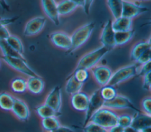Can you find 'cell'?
<instances>
[{"mask_svg":"<svg viewBox=\"0 0 151 132\" xmlns=\"http://www.w3.org/2000/svg\"><path fill=\"white\" fill-rule=\"evenodd\" d=\"M41 126L47 132H53L61 125L57 117H50L42 118Z\"/></svg>","mask_w":151,"mask_h":132,"instance_id":"cell-26","label":"cell"},{"mask_svg":"<svg viewBox=\"0 0 151 132\" xmlns=\"http://www.w3.org/2000/svg\"><path fill=\"white\" fill-rule=\"evenodd\" d=\"M132 117L129 114H124L118 116L117 124L123 128L130 127L131 125Z\"/></svg>","mask_w":151,"mask_h":132,"instance_id":"cell-34","label":"cell"},{"mask_svg":"<svg viewBox=\"0 0 151 132\" xmlns=\"http://www.w3.org/2000/svg\"><path fill=\"white\" fill-rule=\"evenodd\" d=\"M110 50L101 46L84 55L78 61L76 69L83 68L90 70L99 62Z\"/></svg>","mask_w":151,"mask_h":132,"instance_id":"cell-2","label":"cell"},{"mask_svg":"<svg viewBox=\"0 0 151 132\" xmlns=\"http://www.w3.org/2000/svg\"><path fill=\"white\" fill-rule=\"evenodd\" d=\"M124 132H140V131L133 128L132 127H128L127 128H124Z\"/></svg>","mask_w":151,"mask_h":132,"instance_id":"cell-44","label":"cell"},{"mask_svg":"<svg viewBox=\"0 0 151 132\" xmlns=\"http://www.w3.org/2000/svg\"><path fill=\"white\" fill-rule=\"evenodd\" d=\"M45 104L51 107L57 113H60L62 105L61 90L59 86L54 87L47 95Z\"/></svg>","mask_w":151,"mask_h":132,"instance_id":"cell-12","label":"cell"},{"mask_svg":"<svg viewBox=\"0 0 151 132\" xmlns=\"http://www.w3.org/2000/svg\"><path fill=\"white\" fill-rule=\"evenodd\" d=\"M106 3L114 19H117L122 16L123 10V1L109 0L107 1Z\"/></svg>","mask_w":151,"mask_h":132,"instance_id":"cell-25","label":"cell"},{"mask_svg":"<svg viewBox=\"0 0 151 132\" xmlns=\"http://www.w3.org/2000/svg\"><path fill=\"white\" fill-rule=\"evenodd\" d=\"M143 88L145 90H150L151 87L150 83V72H149L145 75L143 77Z\"/></svg>","mask_w":151,"mask_h":132,"instance_id":"cell-38","label":"cell"},{"mask_svg":"<svg viewBox=\"0 0 151 132\" xmlns=\"http://www.w3.org/2000/svg\"><path fill=\"white\" fill-rule=\"evenodd\" d=\"M103 107H106L113 110L122 109H132L136 112L140 111L129 98L124 95L117 94L113 100L109 101H104Z\"/></svg>","mask_w":151,"mask_h":132,"instance_id":"cell-6","label":"cell"},{"mask_svg":"<svg viewBox=\"0 0 151 132\" xmlns=\"http://www.w3.org/2000/svg\"><path fill=\"white\" fill-rule=\"evenodd\" d=\"M150 72V61L141 65V68L137 71V75L139 76L143 77L146 74Z\"/></svg>","mask_w":151,"mask_h":132,"instance_id":"cell-37","label":"cell"},{"mask_svg":"<svg viewBox=\"0 0 151 132\" xmlns=\"http://www.w3.org/2000/svg\"><path fill=\"white\" fill-rule=\"evenodd\" d=\"M133 20L124 16H120L114 19L111 22V26L113 31L116 32L126 31L132 29Z\"/></svg>","mask_w":151,"mask_h":132,"instance_id":"cell-19","label":"cell"},{"mask_svg":"<svg viewBox=\"0 0 151 132\" xmlns=\"http://www.w3.org/2000/svg\"><path fill=\"white\" fill-rule=\"evenodd\" d=\"M83 132H108V129L93 122L87 123L83 126Z\"/></svg>","mask_w":151,"mask_h":132,"instance_id":"cell-33","label":"cell"},{"mask_svg":"<svg viewBox=\"0 0 151 132\" xmlns=\"http://www.w3.org/2000/svg\"><path fill=\"white\" fill-rule=\"evenodd\" d=\"M150 52H151V48L147 50L143 54H142L136 61L137 62V64H139L142 65L149 61H151Z\"/></svg>","mask_w":151,"mask_h":132,"instance_id":"cell-35","label":"cell"},{"mask_svg":"<svg viewBox=\"0 0 151 132\" xmlns=\"http://www.w3.org/2000/svg\"><path fill=\"white\" fill-rule=\"evenodd\" d=\"M45 22L46 18L42 16H36L29 19L25 25L24 35L30 37L38 34L44 28Z\"/></svg>","mask_w":151,"mask_h":132,"instance_id":"cell-9","label":"cell"},{"mask_svg":"<svg viewBox=\"0 0 151 132\" xmlns=\"http://www.w3.org/2000/svg\"><path fill=\"white\" fill-rule=\"evenodd\" d=\"M111 20H108L103 28L101 33L100 41L102 46L107 48L109 50L116 47L114 41V34L111 26Z\"/></svg>","mask_w":151,"mask_h":132,"instance_id":"cell-11","label":"cell"},{"mask_svg":"<svg viewBox=\"0 0 151 132\" xmlns=\"http://www.w3.org/2000/svg\"><path fill=\"white\" fill-rule=\"evenodd\" d=\"M43 11L47 17L55 25L60 24V15L57 9V2L53 0L41 1Z\"/></svg>","mask_w":151,"mask_h":132,"instance_id":"cell-14","label":"cell"},{"mask_svg":"<svg viewBox=\"0 0 151 132\" xmlns=\"http://www.w3.org/2000/svg\"><path fill=\"white\" fill-rule=\"evenodd\" d=\"M93 3V1H83L82 7L83 8L84 11L86 14L88 15L89 14L90 9Z\"/></svg>","mask_w":151,"mask_h":132,"instance_id":"cell-41","label":"cell"},{"mask_svg":"<svg viewBox=\"0 0 151 132\" xmlns=\"http://www.w3.org/2000/svg\"><path fill=\"white\" fill-rule=\"evenodd\" d=\"M14 100L15 97L8 93H0V108L5 111H11Z\"/></svg>","mask_w":151,"mask_h":132,"instance_id":"cell-27","label":"cell"},{"mask_svg":"<svg viewBox=\"0 0 151 132\" xmlns=\"http://www.w3.org/2000/svg\"><path fill=\"white\" fill-rule=\"evenodd\" d=\"M108 132H124V128L117 124L109 128Z\"/></svg>","mask_w":151,"mask_h":132,"instance_id":"cell-43","label":"cell"},{"mask_svg":"<svg viewBox=\"0 0 151 132\" xmlns=\"http://www.w3.org/2000/svg\"><path fill=\"white\" fill-rule=\"evenodd\" d=\"M137 64L124 66L112 74L108 85L114 87L134 77L137 74Z\"/></svg>","mask_w":151,"mask_h":132,"instance_id":"cell-4","label":"cell"},{"mask_svg":"<svg viewBox=\"0 0 151 132\" xmlns=\"http://www.w3.org/2000/svg\"><path fill=\"white\" fill-rule=\"evenodd\" d=\"M53 132H75V131L74 130H73L71 128H70V127H68L63 126H60Z\"/></svg>","mask_w":151,"mask_h":132,"instance_id":"cell-42","label":"cell"},{"mask_svg":"<svg viewBox=\"0 0 151 132\" xmlns=\"http://www.w3.org/2000/svg\"><path fill=\"white\" fill-rule=\"evenodd\" d=\"M100 93L104 101H110L117 95V91L114 87L108 84L100 88Z\"/></svg>","mask_w":151,"mask_h":132,"instance_id":"cell-30","label":"cell"},{"mask_svg":"<svg viewBox=\"0 0 151 132\" xmlns=\"http://www.w3.org/2000/svg\"><path fill=\"white\" fill-rule=\"evenodd\" d=\"M104 101L100 93V89L96 90L89 97L87 108L86 111L84 126L88 123L91 116L99 109L103 107Z\"/></svg>","mask_w":151,"mask_h":132,"instance_id":"cell-7","label":"cell"},{"mask_svg":"<svg viewBox=\"0 0 151 132\" xmlns=\"http://www.w3.org/2000/svg\"><path fill=\"white\" fill-rule=\"evenodd\" d=\"M10 35V32L6 27L2 26L0 27V41H5Z\"/></svg>","mask_w":151,"mask_h":132,"instance_id":"cell-39","label":"cell"},{"mask_svg":"<svg viewBox=\"0 0 151 132\" xmlns=\"http://www.w3.org/2000/svg\"><path fill=\"white\" fill-rule=\"evenodd\" d=\"M117 118L118 115L114 110L106 107H102L91 116L88 122L94 123L109 129L117 125Z\"/></svg>","mask_w":151,"mask_h":132,"instance_id":"cell-3","label":"cell"},{"mask_svg":"<svg viewBox=\"0 0 151 132\" xmlns=\"http://www.w3.org/2000/svg\"><path fill=\"white\" fill-rule=\"evenodd\" d=\"M140 132H151V127H148L145 128L140 130Z\"/></svg>","mask_w":151,"mask_h":132,"instance_id":"cell-46","label":"cell"},{"mask_svg":"<svg viewBox=\"0 0 151 132\" xmlns=\"http://www.w3.org/2000/svg\"><path fill=\"white\" fill-rule=\"evenodd\" d=\"M130 127L139 131L151 127V116L144 112H136L132 117Z\"/></svg>","mask_w":151,"mask_h":132,"instance_id":"cell-16","label":"cell"},{"mask_svg":"<svg viewBox=\"0 0 151 132\" xmlns=\"http://www.w3.org/2000/svg\"><path fill=\"white\" fill-rule=\"evenodd\" d=\"M91 72L95 81L101 87L108 84L113 72L106 65H96L91 70Z\"/></svg>","mask_w":151,"mask_h":132,"instance_id":"cell-8","label":"cell"},{"mask_svg":"<svg viewBox=\"0 0 151 132\" xmlns=\"http://www.w3.org/2000/svg\"><path fill=\"white\" fill-rule=\"evenodd\" d=\"M51 42L57 47L68 51L71 47L70 35L63 31H55L50 34Z\"/></svg>","mask_w":151,"mask_h":132,"instance_id":"cell-13","label":"cell"},{"mask_svg":"<svg viewBox=\"0 0 151 132\" xmlns=\"http://www.w3.org/2000/svg\"><path fill=\"white\" fill-rule=\"evenodd\" d=\"M151 48L150 41H140L136 43L132 48L130 52V58L134 61H136L140 56L146 51Z\"/></svg>","mask_w":151,"mask_h":132,"instance_id":"cell-20","label":"cell"},{"mask_svg":"<svg viewBox=\"0 0 151 132\" xmlns=\"http://www.w3.org/2000/svg\"><path fill=\"white\" fill-rule=\"evenodd\" d=\"M78 6L77 1H62L57 3V9L60 15H66L73 12Z\"/></svg>","mask_w":151,"mask_h":132,"instance_id":"cell-21","label":"cell"},{"mask_svg":"<svg viewBox=\"0 0 151 132\" xmlns=\"http://www.w3.org/2000/svg\"><path fill=\"white\" fill-rule=\"evenodd\" d=\"M134 34L133 29L126 31L116 32L114 34V41L116 46H122L129 42Z\"/></svg>","mask_w":151,"mask_h":132,"instance_id":"cell-23","label":"cell"},{"mask_svg":"<svg viewBox=\"0 0 151 132\" xmlns=\"http://www.w3.org/2000/svg\"><path fill=\"white\" fill-rule=\"evenodd\" d=\"M142 107L145 113L150 115L151 110V98L150 97L144 98L142 101Z\"/></svg>","mask_w":151,"mask_h":132,"instance_id":"cell-36","label":"cell"},{"mask_svg":"<svg viewBox=\"0 0 151 132\" xmlns=\"http://www.w3.org/2000/svg\"><path fill=\"white\" fill-rule=\"evenodd\" d=\"M95 27V23L90 22L78 28L70 36L71 47L67 51L71 53L84 45L90 38Z\"/></svg>","mask_w":151,"mask_h":132,"instance_id":"cell-1","label":"cell"},{"mask_svg":"<svg viewBox=\"0 0 151 132\" xmlns=\"http://www.w3.org/2000/svg\"><path fill=\"white\" fill-rule=\"evenodd\" d=\"M44 88V82L39 75L29 77L27 80V89L33 94H40Z\"/></svg>","mask_w":151,"mask_h":132,"instance_id":"cell-18","label":"cell"},{"mask_svg":"<svg viewBox=\"0 0 151 132\" xmlns=\"http://www.w3.org/2000/svg\"><path fill=\"white\" fill-rule=\"evenodd\" d=\"M11 88L12 91L15 93L21 94L26 91L27 80L22 77H16L11 82Z\"/></svg>","mask_w":151,"mask_h":132,"instance_id":"cell-29","label":"cell"},{"mask_svg":"<svg viewBox=\"0 0 151 132\" xmlns=\"http://www.w3.org/2000/svg\"><path fill=\"white\" fill-rule=\"evenodd\" d=\"M0 66H1V62H0Z\"/></svg>","mask_w":151,"mask_h":132,"instance_id":"cell-47","label":"cell"},{"mask_svg":"<svg viewBox=\"0 0 151 132\" xmlns=\"http://www.w3.org/2000/svg\"><path fill=\"white\" fill-rule=\"evenodd\" d=\"M148 8L132 1H123L122 16L133 19L137 16L148 11Z\"/></svg>","mask_w":151,"mask_h":132,"instance_id":"cell-10","label":"cell"},{"mask_svg":"<svg viewBox=\"0 0 151 132\" xmlns=\"http://www.w3.org/2000/svg\"><path fill=\"white\" fill-rule=\"evenodd\" d=\"M89 101V96L85 93L80 91L71 95V103L74 109L78 111L86 112Z\"/></svg>","mask_w":151,"mask_h":132,"instance_id":"cell-17","label":"cell"},{"mask_svg":"<svg viewBox=\"0 0 151 132\" xmlns=\"http://www.w3.org/2000/svg\"><path fill=\"white\" fill-rule=\"evenodd\" d=\"M35 111L38 116L42 119L50 117H58L61 115L60 113H57L51 107L45 104H41L35 108Z\"/></svg>","mask_w":151,"mask_h":132,"instance_id":"cell-24","label":"cell"},{"mask_svg":"<svg viewBox=\"0 0 151 132\" xmlns=\"http://www.w3.org/2000/svg\"><path fill=\"white\" fill-rule=\"evenodd\" d=\"M83 84H84L78 82L73 74H70L67 78L65 88V92L67 94L72 95L81 91Z\"/></svg>","mask_w":151,"mask_h":132,"instance_id":"cell-22","label":"cell"},{"mask_svg":"<svg viewBox=\"0 0 151 132\" xmlns=\"http://www.w3.org/2000/svg\"><path fill=\"white\" fill-rule=\"evenodd\" d=\"M18 17H13V18H0V27L4 26L6 27L8 25H9L11 24H12L16 20H17Z\"/></svg>","mask_w":151,"mask_h":132,"instance_id":"cell-40","label":"cell"},{"mask_svg":"<svg viewBox=\"0 0 151 132\" xmlns=\"http://www.w3.org/2000/svg\"><path fill=\"white\" fill-rule=\"evenodd\" d=\"M0 49L2 51L3 56L25 59L23 55L18 53L15 50H14L4 40L0 41Z\"/></svg>","mask_w":151,"mask_h":132,"instance_id":"cell-28","label":"cell"},{"mask_svg":"<svg viewBox=\"0 0 151 132\" xmlns=\"http://www.w3.org/2000/svg\"><path fill=\"white\" fill-rule=\"evenodd\" d=\"M12 113L21 121H26L29 117V110L27 104L21 99L15 98L11 110Z\"/></svg>","mask_w":151,"mask_h":132,"instance_id":"cell-15","label":"cell"},{"mask_svg":"<svg viewBox=\"0 0 151 132\" xmlns=\"http://www.w3.org/2000/svg\"><path fill=\"white\" fill-rule=\"evenodd\" d=\"M5 41L14 50L22 55L24 51V45L21 40L18 37L14 35H10Z\"/></svg>","mask_w":151,"mask_h":132,"instance_id":"cell-31","label":"cell"},{"mask_svg":"<svg viewBox=\"0 0 151 132\" xmlns=\"http://www.w3.org/2000/svg\"><path fill=\"white\" fill-rule=\"evenodd\" d=\"M71 74L74 75L75 78L78 82L84 84L88 80L90 75V72L89 70L83 68H79L75 69Z\"/></svg>","mask_w":151,"mask_h":132,"instance_id":"cell-32","label":"cell"},{"mask_svg":"<svg viewBox=\"0 0 151 132\" xmlns=\"http://www.w3.org/2000/svg\"><path fill=\"white\" fill-rule=\"evenodd\" d=\"M1 58L9 67L29 77H36L38 75L28 65L25 59L1 56Z\"/></svg>","mask_w":151,"mask_h":132,"instance_id":"cell-5","label":"cell"},{"mask_svg":"<svg viewBox=\"0 0 151 132\" xmlns=\"http://www.w3.org/2000/svg\"><path fill=\"white\" fill-rule=\"evenodd\" d=\"M4 1H0V5H1L4 9H5L6 10H8V4L6 3V2H5V4H4Z\"/></svg>","mask_w":151,"mask_h":132,"instance_id":"cell-45","label":"cell"}]
</instances>
